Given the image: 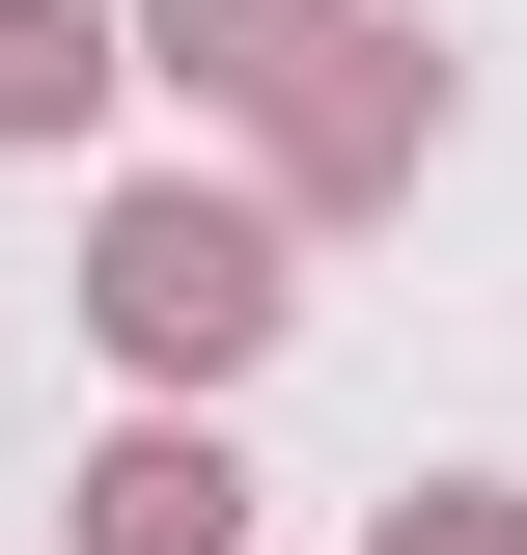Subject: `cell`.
Masks as SVG:
<instances>
[{
    "mask_svg": "<svg viewBox=\"0 0 527 555\" xmlns=\"http://www.w3.org/2000/svg\"><path fill=\"white\" fill-rule=\"evenodd\" d=\"M112 334H139V361H250V334H278V250L195 222V195H139V222H112Z\"/></svg>",
    "mask_w": 527,
    "mask_h": 555,
    "instance_id": "1",
    "label": "cell"
},
{
    "mask_svg": "<svg viewBox=\"0 0 527 555\" xmlns=\"http://www.w3.org/2000/svg\"><path fill=\"white\" fill-rule=\"evenodd\" d=\"M222 500H250L222 444H112V555H222Z\"/></svg>",
    "mask_w": 527,
    "mask_h": 555,
    "instance_id": "2",
    "label": "cell"
},
{
    "mask_svg": "<svg viewBox=\"0 0 527 555\" xmlns=\"http://www.w3.org/2000/svg\"><path fill=\"white\" fill-rule=\"evenodd\" d=\"M28 112H83V0H0V139Z\"/></svg>",
    "mask_w": 527,
    "mask_h": 555,
    "instance_id": "3",
    "label": "cell"
},
{
    "mask_svg": "<svg viewBox=\"0 0 527 555\" xmlns=\"http://www.w3.org/2000/svg\"><path fill=\"white\" fill-rule=\"evenodd\" d=\"M250 28H306V0H167V56H250Z\"/></svg>",
    "mask_w": 527,
    "mask_h": 555,
    "instance_id": "4",
    "label": "cell"
}]
</instances>
